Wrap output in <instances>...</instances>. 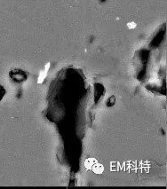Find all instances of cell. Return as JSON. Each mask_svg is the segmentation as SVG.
I'll return each mask as SVG.
<instances>
[{"label":"cell","instance_id":"cell-5","mask_svg":"<svg viewBox=\"0 0 167 189\" xmlns=\"http://www.w3.org/2000/svg\"><path fill=\"white\" fill-rule=\"evenodd\" d=\"M128 26H131V24H128ZM132 27H135V24L133 23V24H132Z\"/></svg>","mask_w":167,"mask_h":189},{"label":"cell","instance_id":"cell-4","mask_svg":"<svg viewBox=\"0 0 167 189\" xmlns=\"http://www.w3.org/2000/svg\"><path fill=\"white\" fill-rule=\"evenodd\" d=\"M5 93H6V90L4 89V87H2L1 85H0V100L3 99Z\"/></svg>","mask_w":167,"mask_h":189},{"label":"cell","instance_id":"cell-3","mask_svg":"<svg viewBox=\"0 0 167 189\" xmlns=\"http://www.w3.org/2000/svg\"><path fill=\"white\" fill-rule=\"evenodd\" d=\"M96 162H97V161H96L95 159H93V158H89V159L86 160V162H85V166H86V169L92 170L93 166Z\"/></svg>","mask_w":167,"mask_h":189},{"label":"cell","instance_id":"cell-2","mask_svg":"<svg viewBox=\"0 0 167 189\" xmlns=\"http://www.w3.org/2000/svg\"><path fill=\"white\" fill-rule=\"evenodd\" d=\"M92 170H93V172L96 173V174H101V173L103 172V171H104V167H103L101 164L96 162V163L93 166Z\"/></svg>","mask_w":167,"mask_h":189},{"label":"cell","instance_id":"cell-1","mask_svg":"<svg viewBox=\"0 0 167 189\" xmlns=\"http://www.w3.org/2000/svg\"><path fill=\"white\" fill-rule=\"evenodd\" d=\"M11 77H12V79H13L14 81H17V82H22V81L26 79L25 74L20 70L13 71L11 73Z\"/></svg>","mask_w":167,"mask_h":189}]
</instances>
